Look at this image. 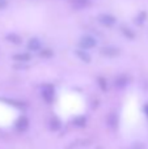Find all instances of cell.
I'll return each instance as SVG.
<instances>
[{
  "label": "cell",
  "instance_id": "cell-1",
  "mask_svg": "<svg viewBox=\"0 0 148 149\" xmlns=\"http://www.w3.org/2000/svg\"><path fill=\"white\" fill-rule=\"evenodd\" d=\"M98 21H100V24H101V25L110 28V26L115 25L117 18H115L113 15H109V13H102V15L98 16Z\"/></svg>",
  "mask_w": 148,
  "mask_h": 149
},
{
  "label": "cell",
  "instance_id": "cell-19",
  "mask_svg": "<svg viewBox=\"0 0 148 149\" xmlns=\"http://www.w3.org/2000/svg\"><path fill=\"white\" fill-rule=\"evenodd\" d=\"M7 7V0H0V9Z\"/></svg>",
  "mask_w": 148,
  "mask_h": 149
},
{
  "label": "cell",
  "instance_id": "cell-7",
  "mask_svg": "<svg viewBox=\"0 0 148 149\" xmlns=\"http://www.w3.org/2000/svg\"><path fill=\"white\" fill-rule=\"evenodd\" d=\"M41 47H42L41 46V42H39L37 38L30 39V41H29V43H28V49L31 50V51H38Z\"/></svg>",
  "mask_w": 148,
  "mask_h": 149
},
{
  "label": "cell",
  "instance_id": "cell-13",
  "mask_svg": "<svg viewBox=\"0 0 148 149\" xmlns=\"http://www.w3.org/2000/svg\"><path fill=\"white\" fill-rule=\"evenodd\" d=\"M73 124H75V126H77V127L85 126V124H87L85 116H77V118H75V119H73Z\"/></svg>",
  "mask_w": 148,
  "mask_h": 149
},
{
  "label": "cell",
  "instance_id": "cell-9",
  "mask_svg": "<svg viewBox=\"0 0 148 149\" xmlns=\"http://www.w3.org/2000/svg\"><path fill=\"white\" fill-rule=\"evenodd\" d=\"M76 55H77V56L80 58L83 62H85V63L91 62V56H89V54H88V52H85L84 50H79V51H76Z\"/></svg>",
  "mask_w": 148,
  "mask_h": 149
},
{
  "label": "cell",
  "instance_id": "cell-15",
  "mask_svg": "<svg viewBox=\"0 0 148 149\" xmlns=\"http://www.w3.org/2000/svg\"><path fill=\"white\" fill-rule=\"evenodd\" d=\"M15 59L18 60V62H28L30 59V55L29 54H17L15 55Z\"/></svg>",
  "mask_w": 148,
  "mask_h": 149
},
{
  "label": "cell",
  "instance_id": "cell-6",
  "mask_svg": "<svg viewBox=\"0 0 148 149\" xmlns=\"http://www.w3.org/2000/svg\"><path fill=\"white\" fill-rule=\"evenodd\" d=\"M72 5L77 9H83L91 5V0H72Z\"/></svg>",
  "mask_w": 148,
  "mask_h": 149
},
{
  "label": "cell",
  "instance_id": "cell-20",
  "mask_svg": "<svg viewBox=\"0 0 148 149\" xmlns=\"http://www.w3.org/2000/svg\"><path fill=\"white\" fill-rule=\"evenodd\" d=\"M144 111H146V114H147V115H148V105L146 106V107H144Z\"/></svg>",
  "mask_w": 148,
  "mask_h": 149
},
{
  "label": "cell",
  "instance_id": "cell-11",
  "mask_svg": "<svg viewBox=\"0 0 148 149\" xmlns=\"http://www.w3.org/2000/svg\"><path fill=\"white\" fill-rule=\"evenodd\" d=\"M7 39L9 42H12V43H15V45H18V43H21V37L20 36H17V34H15V33H12V34H8L7 36Z\"/></svg>",
  "mask_w": 148,
  "mask_h": 149
},
{
  "label": "cell",
  "instance_id": "cell-17",
  "mask_svg": "<svg viewBox=\"0 0 148 149\" xmlns=\"http://www.w3.org/2000/svg\"><path fill=\"white\" fill-rule=\"evenodd\" d=\"M98 84L101 86L102 90H106L108 89V85H106V81L104 80V77H98Z\"/></svg>",
  "mask_w": 148,
  "mask_h": 149
},
{
  "label": "cell",
  "instance_id": "cell-12",
  "mask_svg": "<svg viewBox=\"0 0 148 149\" xmlns=\"http://www.w3.org/2000/svg\"><path fill=\"white\" fill-rule=\"evenodd\" d=\"M108 124H109L112 128L117 127V115H115V114H110V115L108 116Z\"/></svg>",
  "mask_w": 148,
  "mask_h": 149
},
{
  "label": "cell",
  "instance_id": "cell-18",
  "mask_svg": "<svg viewBox=\"0 0 148 149\" xmlns=\"http://www.w3.org/2000/svg\"><path fill=\"white\" fill-rule=\"evenodd\" d=\"M52 55V52L50 51V50H43V51L41 52V56L42 58H50Z\"/></svg>",
  "mask_w": 148,
  "mask_h": 149
},
{
  "label": "cell",
  "instance_id": "cell-5",
  "mask_svg": "<svg viewBox=\"0 0 148 149\" xmlns=\"http://www.w3.org/2000/svg\"><path fill=\"white\" fill-rule=\"evenodd\" d=\"M101 54L105 55V56H109V58H113V56H117L119 54V50L117 47H113V46H108V47H104L101 50Z\"/></svg>",
  "mask_w": 148,
  "mask_h": 149
},
{
  "label": "cell",
  "instance_id": "cell-10",
  "mask_svg": "<svg viewBox=\"0 0 148 149\" xmlns=\"http://www.w3.org/2000/svg\"><path fill=\"white\" fill-rule=\"evenodd\" d=\"M121 30H122L123 36L127 37V38H130V39H134V38H135V33H134V31L131 30L130 28H127V26H122V28H121Z\"/></svg>",
  "mask_w": 148,
  "mask_h": 149
},
{
  "label": "cell",
  "instance_id": "cell-2",
  "mask_svg": "<svg viewBox=\"0 0 148 149\" xmlns=\"http://www.w3.org/2000/svg\"><path fill=\"white\" fill-rule=\"evenodd\" d=\"M96 39L91 36H84L83 38L80 39V47L83 50H88V49H93L96 46Z\"/></svg>",
  "mask_w": 148,
  "mask_h": 149
},
{
  "label": "cell",
  "instance_id": "cell-14",
  "mask_svg": "<svg viewBox=\"0 0 148 149\" xmlns=\"http://www.w3.org/2000/svg\"><path fill=\"white\" fill-rule=\"evenodd\" d=\"M50 128L52 130V131H58V130L60 128V122L58 118H54L51 119V122H50Z\"/></svg>",
  "mask_w": 148,
  "mask_h": 149
},
{
  "label": "cell",
  "instance_id": "cell-8",
  "mask_svg": "<svg viewBox=\"0 0 148 149\" xmlns=\"http://www.w3.org/2000/svg\"><path fill=\"white\" fill-rule=\"evenodd\" d=\"M128 82V79L126 76H119L117 77V80H115V86L118 88V89H123V88L127 85Z\"/></svg>",
  "mask_w": 148,
  "mask_h": 149
},
{
  "label": "cell",
  "instance_id": "cell-4",
  "mask_svg": "<svg viewBox=\"0 0 148 149\" xmlns=\"http://www.w3.org/2000/svg\"><path fill=\"white\" fill-rule=\"evenodd\" d=\"M29 127V120L26 116H20V118L17 119V122H16V128L18 130V131H26Z\"/></svg>",
  "mask_w": 148,
  "mask_h": 149
},
{
  "label": "cell",
  "instance_id": "cell-3",
  "mask_svg": "<svg viewBox=\"0 0 148 149\" xmlns=\"http://www.w3.org/2000/svg\"><path fill=\"white\" fill-rule=\"evenodd\" d=\"M42 97L46 102H51L52 98H54V88L51 85H46V86L42 88Z\"/></svg>",
  "mask_w": 148,
  "mask_h": 149
},
{
  "label": "cell",
  "instance_id": "cell-16",
  "mask_svg": "<svg viewBox=\"0 0 148 149\" xmlns=\"http://www.w3.org/2000/svg\"><path fill=\"white\" fill-rule=\"evenodd\" d=\"M146 18H147V13L146 12H140L139 13V16L135 18V22L136 24H139V25H142V24L146 21Z\"/></svg>",
  "mask_w": 148,
  "mask_h": 149
}]
</instances>
